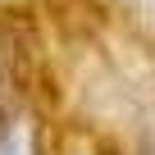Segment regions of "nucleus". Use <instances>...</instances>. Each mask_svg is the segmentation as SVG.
<instances>
[{"mask_svg":"<svg viewBox=\"0 0 155 155\" xmlns=\"http://www.w3.org/2000/svg\"><path fill=\"white\" fill-rule=\"evenodd\" d=\"M150 155H155V123H150Z\"/></svg>","mask_w":155,"mask_h":155,"instance_id":"obj_2","label":"nucleus"},{"mask_svg":"<svg viewBox=\"0 0 155 155\" xmlns=\"http://www.w3.org/2000/svg\"><path fill=\"white\" fill-rule=\"evenodd\" d=\"M0 155H37L32 123L28 119H5L0 123Z\"/></svg>","mask_w":155,"mask_h":155,"instance_id":"obj_1","label":"nucleus"}]
</instances>
